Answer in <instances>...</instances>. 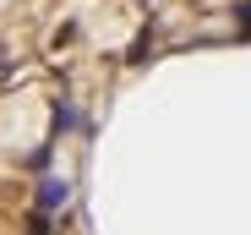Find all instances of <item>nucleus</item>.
Listing matches in <instances>:
<instances>
[{
  "label": "nucleus",
  "instance_id": "nucleus-2",
  "mask_svg": "<svg viewBox=\"0 0 251 235\" xmlns=\"http://www.w3.org/2000/svg\"><path fill=\"white\" fill-rule=\"evenodd\" d=\"M50 126H55V131H76V126H82V115H76L71 99H55V104H50Z\"/></svg>",
  "mask_w": 251,
  "mask_h": 235
},
{
  "label": "nucleus",
  "instance_id": "nucleus-3",
  "mask_svg": "<svg viewBox=\"0 0 251 235\" xmlns=\"http://www.w3.org/2000/svg\"><path fill=\"white\" fill-rule=\"evenodd\" d=\"M148 55H153V33H142V38H137V44H131V55H126V60H131V66H142Z\"/></svg>",
  "mask_w": 251,
  "mask_h": 235
},
{
  "label": "nucleus",
  "instance_id": "nucleus-5",
  "mask_svg": "<svg viewBox=\"0 0 251 235\" xmlns=\"http://www.w3.org/2000/svg\"><path fill=\"white\" fill-rule=\"evenodd\" d=\"M27 235H50V213L33 208V213H27Z\"/></svg>",
  "mask_w": 251,
  "mask_h": 235
},
{
  "label": "nucleus",
  "instance_id": "nucleus-4",
  "mask_svg": "<svg viewBox=\"0 0 251 235\" xmlns=\"http://www.w3.org/2000/svg\"><path fill=\"white\" fill-rule=\"evenodd\" d=\"M50 153H55V148H50V142H38V148H33V153H27V170H50Z\"/></svg>",
  "mask_w": 251,
  "mask_h": 235
},
{
  "label": "nucleus",
  "instance_id": "nucleus-1",
  "mask_svg": "<svg viewBox=\"0 0 251 235\" xmlns=\"http://www.w3.org/2000/svg\"><path fill=\"white\" fill-rule=\"evenodd\" d=\"M66 203H71V181H60V175L38 181V213H60Z\"/></svg>",
  "mask_w": 251,
  "mask_h": 235
},
{
  "label": "nucleus",
  "instance_id": "nucleus-6",
  "mask_svg": "<svg viewBox=\"0 0 251 235\" xmlns=\"http://www.w3.org/2000/svg\"><path fill=\"white\" fill-rule=\"evenodd\" d=\"M235 27L251 33V0H235Z\"/></svg>",
  "mask_w": 251,
  "mask_h": 235
}]
</instances>
